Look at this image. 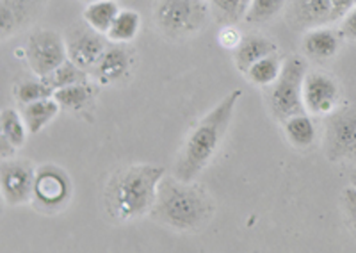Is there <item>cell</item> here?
<instances>
[{"label":"cell","instance_id":"3","mask_svg":"<svg viewBox=\"0 0 356 253\" xmlns=\"http://www.w3.org/2000/svg\"><path fill=\"white\" fill-rule=\"evenodd\" d=\"M214 213V200L205 189L177 177H164L150 216L178 232H196L209 225Z\"/></svg>","mask_w":356,"mask_h":253},{"label":"cell","instance_id":"26","mask_svg":"<svg viewBox=\"0 0 356 253\" xmlns=\"http://www.w3.org/2000/svg\"><path fill=\"white\" fill-rule=\"evenodd\" d=\"M285 8V0H251L244 20L251 25H262L278 17Z\"/></svg>","mask_w":356,"mask_h":253},{"label":"cell","instance_id":"28","mask_svg":"<svg viewBox=\"0 0 356 253\" xmlns=\"http://www.w3.org/2000/svg\"><path fill=\"white\" fill-rule=\"evenodd\" d=\"M244 36H241V33L235 27H232V25H227V27H222L221 33H219L218 36V41L219 45L225 47V49H230V50H235L237 47H239V43L243 41Z\"/></svg>","mask_w":356,"mask_h":253},{"label":"cell","instance_id":"11","mask_svg":"<svg viewBox=\"0 0 356 253\" xmlns=\"http://www.w3.org/2000/svg\"><path fill=\"white\" fill-rule=\"evenodd\" d=\"M70 195H72V182L65 170L52 164L38 168L33 200L47 209H56L65 205Z\"/></svg>","mask_w":356,"mask_h":253},{"label":"cell","instance_id":"17","mask_svg":"<svg viewBox=\"0 0 356 253\" xmlns=\"http://www.w3.org/2000/svg\"><path fill=\"white\" fill-rule=\"evenodd\" d=\"M59 111H61V106L54 97L22 106V118L27 125L29 134H38L43 131L44 126L59 115Z\"/></svg>","mask_w":356,"mask_h":253},{"label":"cell","instance_id":"27","mask_svg":"<svg viewBox=\"0 0 356 253\" xmlns=\"http://www.w3.org/2000/svg\"><path fill=\"white\" fill-rule=\"evenodd\" d=\"M218 15V20L227 25H234L244 20L251 0H207Z\"/></svg>","mask_w":356,"mask_h":253},{"label":"cell","instance_id":"6","mask_svg":"<svg viewBox=\"0 0 356 253\" xmlns=\"http://www.w3.org/2000/svg\"><path fill=\"white\" fill-rule=\"evenodd\" d=\"M324 154L332 163L356 161V106L337 107L324 123Z\"/></svg>","mask_w":356,"mask_h":253},{"label":"cell","instance_id":"32","mask_svg":"<svg viewBox=\"0 0 356 253\" xmlns=\"http://www.w3.org/2000/svg\"><path fill=\"white\" fill-rule=\"evenodd\" d=\"M84 2H95V0H84Z\"/></svg>","mask_w":356,"mask_h":253},{"label":"cell","instance_id":"16","mask_svg":"<svg viewBox=\"0 0 356 253\" xmlns=\"http://www.w3.org/2000/svg\"><path fill=\"white\" fill-rule=\"evenodd\" d=\"M130 70V56L125 49L122 47H107L100 61L95 65L93 74L98 84L107 86V84H114V82L122 81Z\"/></svg>","mask_w":356,"mask_h":253},{"label":"cell","instance_id":"14","mask_svg":"<svg viewBox=\"0 0 356 253\" xmlns=\"http://www.w3.org/2000/svg\"><path fill=\"white\" fill-rule=\"evenodd\" d=\"M301 47H303L305 58L317 63L328 61V59L335 58L337 54H339L340 34L328 29L326 25L324 27H316V29H310L305 34Z\"/></svg>","mask_w":356,"mask_h":253},{"label":"cell","instance_id":"18","mask_svg":"<svg viewBox=\"0 0 356 253\" xmlns=\"http://www.w3.org/2000/svg\"><path fill=\"white\" fill-rule=\"evenodd\" d=\"M284 131L287 136L289 143L298 150H307L312 145L316 143L317 131L314 125V120L310 118L308 113L291 116L284 122Z\"/></svg>","mask_w":356,"mask_h":253},{"label":"cell","instance_id":"21","mask_svg":"<svg viewBox=\"0 0 356 253\" xmlns=\"http://www.w3.org/2000/svg\"><path fill=\"white\" fill-rule=\"evenodd\" d=\"M139 29H141V17L138 11L132 9H122L118 13L116 20L111 25L109 33H107V40L113 43H130L134 38L138 36Z\"/></svg>","mask_w":356,"mask_h":253},{"label":"cell","instance_id":"30","mask_svg":"<svg viewBox=\"0 0 356 253\" xmlns=\"http://www.w3.org/2000/svg\"><path fill=\"white\" fill-rule=\"evenodd\" d=\"M340 36L349 41H356V6L342 18L340 24Z\"/></svg>","mask_w":356,"mask_h":253},{"label":"cell","instance_id":"9","mask_svg":"<svg viewBox=\"0 0 356 253\" xmlns=\"http://www.w3.org/2000/svg\"><path fill=\"white\" fill-rule=\"evenodd\" d=\"M36 170L29 161L6 159L0 166V193L8 205H24L34 198Z\"/></svg>","mask_w":356,"mask_h":253},{"label":"cell","instance_id":"31","mask_svg":"<svg viewBox=\"0 0 356 253\" xmlns=\"http://www.w3.org/2000/svg\"><path fill=\"white\" fill-rule=\"evenodd\" d=\"M356 6V0H332V8H333V22L342 20V18L351 11Z\"/></svg>","mask_w":356,"mask_h":253},{"label":"cell","instance_id":"23","mask_svg":"<svg viewBox=\"0 0 356 253\" xmlns=\"http://www.w3.org/2000/svg\"><path fill=\"white\" fill-rule=\"evenodd\" d=\"M0 136L11 141L17 148L24 147L25 139H27V125H25L22 113L17 109H4L0 116Z\"/></svg>","mask_w":356,"mask_h":253},{"label":"cell","instance_id":"1","mask_svg":"<svg viewBox=\"0 0 356 253\" xmlns=\"http://www.w3.org/2000/svg\"><path fill=\"white\" fill-rule=\"evenodd\" d=\"M243 97V91L235 90L212 107L187 136L182 150L175 164V177L184 182H195L196 177L205 170L218 150L234 120L235 107Z\"/></svg>","mask_w":356,"mask_h":253},{"label":"cell","instance_id":"20","mask_svg":"<svg viewBox=\"0 0 356 253\" xmlns=\"http://www.w3.org/2000/svg\"><path fill=\"white\" fill-rule=\"evenodd\" d=\"M282 66H284V59L280 58L278 52H275L250 66V70L244 75L253 86L271 88L282 74Z\"/></svg>","mask_w":356,"mask_h":253},{"label":"cell","instance_id":"15","mask_svg":"<svg viewBox=\"0 0 356 253\" xmlns=\"http://www.w3.org/2000/svg\"><path fill=\"white\" fill-rule=\"evenodd\" d=\"M275 52H278L275 41L260 34H250V36H244L239 47L234 50V65L241 74H246L250 66Z\"/></svg>","mask_w":356,"mask_h":253},{"label":"cell","instance_id":"8","mask_svg":"<svg viewBox=\"0 0 356 253\" xmlns=\"http://www.w3.org/2000/svg\"><path fill=\"white\" fill-rule=\"evenodd\" d=\"M68 59L82 70H93L107 50L106 34L97 33L88 24L72 25L65 34Z\"/></svg>","mask_w":356,"mask_h":253},{"label":"cell","instance_id":"24","mask_svg":"<svg viewBox=\"0 0 356 253\" xmlns=\"http://www.w3.org/2000/svg\"><path fill=\"white\" fill-rule=\"evenodd\" d=\"M41 79L56 91L61 90V88L79 84V82H86L88 81V75H86V70H82L81 66H77L73 61L66 59L59 68H56L54 72H50L47 77Z\"/></svg>","mask_w":356,"mask_h":253},{"label":"cell","instance_id":"4","mask_svg":"<svg viewBox=\"0 0 356 253\" xmlns=\"http://www.w3.org/2000/svg\"><path fill=\"white\" fill-rule=\"evenodd\" d=\"M307 72V61L300 56L284 59L282 74L269 88L267 95V106L273 118L284 123L291 116L307 113L303 104V82Z\"/></svg>","mask_w":356,"mask_h":253},{"label":"cell","instance_id":"19","mask_svg":"<svg viewBox=\"0 0 356 253\" xmlns=\"http://www.w3.org/2000/svg\"><path fill=\"white\" fill-rule=\"evenodd\" d=\"M120 11L122 9L116 0H95V2H89L88 8L84 9V22L91 29L107 36Z\"/></svg>","mask_w":356,"mask_h":253},{"label":"cell","instance_id":"29","mask_svg":"<svg viewBox=\"0 0 356 253\" xmlns=\"http://www.w3.org/2000/svg\"><path fill=\"white\" fill-rule=\"evenodd\" d=\"M342 205H344L349 221L356 227V186H348L342 191Z\"/></svg>","mask_w":356,"mask_h":253},{"label":"cell","instance_id":"7","mask_svg":"<svg viewBox=\"0 0 356 253\" xmlns=\"http://www.w3.org/2000/svg\"><path fill=\"white\" fill-rule=\"evenodd\" d=\"M25 59L36 77H47L68 59L65 36L56 31H34L25 45Z\"/></svg>","mask_w":356,"mask_h":253},{"label":"cell","instance_id":"25","mask_svg":"<svg viewBox=\"0 0 356 253\" xmlns=\"http://www.w3.org/2000/svg\"><path fill=\"white\" fill-rule=\"evenodd\" d=\"M13 95H15L20 106H25V104L38 102V100H43V98L54 97V90L41 77L25 79V81L15 84Z\"/></svg>","mask_w":356,"mask_h":253},{"label":"cell","instance_id":"10","mask_svg":"<svg viewBox=\"0 0 356 253\" xmlns=\"http://www.w3.org/2000/svg\"><path fill=\"white\" fill-rule=\"evenodd\" d=\"M303 104L310 116L326 118L340 104L339 82L319 70L307 72L303 82Z\"/></svg>","mask_w":356,"mask_h":253},{"label":"cell","instance_id":"5","mask_svg":"<svg viewBox=\"0 0 356 253\" xmlns=\"http://www.w3.org/2000/svg\"><path fill=\"white\" fill-rule=\"evenodd\" d=\"M211 15L207 0H159L155 22L164 36L184 40L195 36L205 27Z\"/></svg>","mask_w":356,"mask_h":253},{"label":"cell","instance_id":"2","mask_svg":"<svg viewBox=\"0 0 356 253\" xmlns=\"http://www.w3.org/2000/svg\"><path fill=\"white\" fill-rule=\"evenodd\" d=\"M164 173V168L155 164H134L113 173L104 191L107 214L120 223L150 214Z\"/></svg>","mask_w":356,"mask_h":253},{"label":"cell","instance_id":"12","mask_svg":"<svg viewBox=\"0 0 356 253\" xmlns=\"http://www.w3.org/2000/svg\"><path fill=\"white\" fill-rule=\"evenodd\" d=\"M49 0H2L0 2V31L2 38H11L33 24Z\"/></svg>","mask_w":356,"mask_h":253},{"label":"cell","instance_id":"22","mask_svg":"<svg viewBox=\"0 0 356 253\" xmlns=\"http://www.w3.org/2000/svg\"><path fill=\"white\" fill-rule=\"evenodd\" d=\"M93 86H89L88 81L54 91V98L59 102L61 109L68 111L84 109V107L93 100Z\"/></svg>","mask_w":356,"mask_h":253},{"label":"cell","instance_id":"13","mask_svg":"<svg viewBox=\"0 0 356 253\" xmlns=\"http://www.w3.org/2000/svg\"><path fill=\"white\" fill-rule=\"evenodd\" d=\"M287 20L301 31L324 27L333 22L332 0H292Z\"/></svg>","mask_w":356,"mask_h":253}]
</instances>
